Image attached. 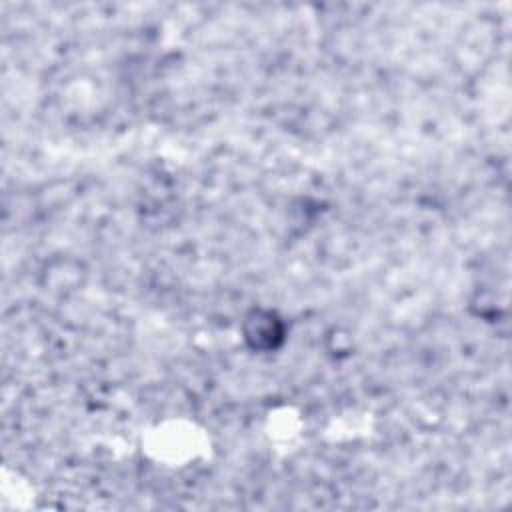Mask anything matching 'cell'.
<instances>
[{"instance_id": "cell-1", "label": "cell", "mask_w": 512, "mask_h": 512, "mask_svg": "<svg viewBox=\"0 0 512 512\" xmlns=\"http://www.w3.org/2000/svg\"><path fill=\"white\" fill-rule=\"evenodd\" d=\"M240 334L252 352H276L286 340V322L276 310L254 306L244 314Z\"/></svg>"}]
</instances>
